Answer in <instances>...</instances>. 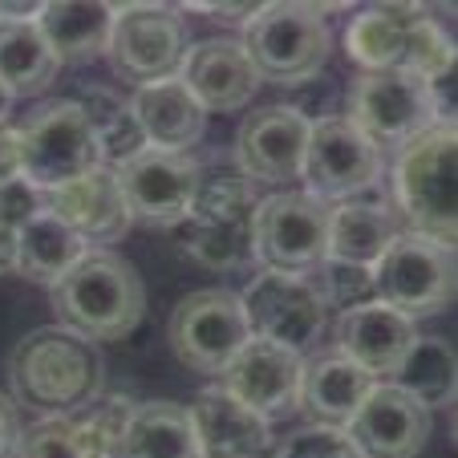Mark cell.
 Returning a JSON list of instances; mask_svg holds the SVG:
<instances>
[{
    "instance_id": "obj_29",
    "label": "cell",
    "mask_w": 458,
    "mask_h": 458,
    "mask_svg": "<svg viewBox=\"0 0 458 458\" xmlns=\"http://www.w3.org/2000/svg\"><path fill=\"white\" fill-rule=\"evenodd\" d=\"M86 251H89V243L78 232H70L57 216L45 211V216H37L33 224L17 232V272L37 280V284L53 288Z\"/></svg>"
},
{
    "instance_id": "obj_11",
    "label": "cell",
    "mask_w": 458,
    "mask_h": 458,
    "mask_svg": "<svg viewBox=\"0 0 458 458\" xmlns=\"http://www.w3.org/2000/svg\"><path fill=\"white\" fill-rule=\"evenodd\" d=\"M114 73L130 86L179 78V65L187 57V25L166 4H126L114 9L110 45H106Z\"/></svg>"
},
{
    "instance_id": "obj_25",
    "label": "cell",
    "mask_w": 458,
    "mask_h": 458,
    "mask_svg": "<svg viewBox=\"0 0 458 458\" xmlns=\"http://www.w3.org/2000/svg\"><path fill=\"white\" fill-rule=\"evenodd\" d=\"M418 21H426V9H418V4H373V9L357 13L345 29L349 61H357L361 73L402 70L406 33Z\"/></svg>"
},
{
    "instance_id": "obj_20",
    "label": "cell",
    "mask_w": 458,
    "mask_h": 458,
    "mask_svg": "<svg viewBox=\"0 0 458 458\" xmlns=\"http://www.w3.org/2000/svg\"><path fill=\"white\" fill-rule=\"evenodd\" d=\"M187 414L199 438V458H264L272 446L268 418H259L219 386L199 389Z\"/></svg>"
},
{
    "instance_id": "obj_10",
    "label": "cell",
    "mask_w": 458,
    "mask_h": 458,
    "mask_svg": "<svg viewBox=\"0 0 458 458\" xmlns=\"http://www.w3.org/2000/svg\"><path fill=\"white\" fill-rule=\"evenodd\" d=\"M329 203L309 191H280L259 199L251 224V251L272 272H312L325 259L329 243Z\"/></svg>"
},
{
    "instance_id": "obj_33",
    "label": "cell",
    "mask_w": 458,
    "mask_h": 458,
    "mask_svg": "<svg viewBox=\"0 0 458 458\" xmlns=\"http://www.w3.org/2000/svg\"><path fill=\"white\" fill-rule=\"evenodd\" d=\"M17 458H94L73 418H41L21 430Z\"/></svg>"
},
{
    "instance_id": "obj_9",
    "label": "cell",
    "mask_w": 458,
    "mask_h": 458,
    "mask_svg": "<svg viewBox=\"0 0 458 458\" xmlns=\"http://www.w3.org/2000/svg\"><path fill=\"white\" fill-rule=\"evenodd\" d=\"M235 296H240V309L251 337L276 341V345L293 349V353H304L320 337L325 317H329V309H325L309 272L301 276V272L264 268Z\"/></svg>"
},
{
    "instance_id": "obj_6",
    "label": "cell",
    "mask_w": 458,
    "mask_h": 458,
    "mask_svg": "<svg viewBox=\"0 0 458 458\" xmlns=\"http://www.w3.org/2000/svg\"><path fill=\"white\" fill-rule=\"evenodd\" d=\"M21 142V179H29L37 191H57L65 182H78L81 174L98 171V139L89 126L86 110L78 98H61L49 102L17 130Z\"/></svg>"
},
{
    "instance_id": "obj_27",
    "label": "cell",
    "mask_w": 458,
    "mask_h": 458,
    "mask_svg": "<svg viewBox=\"0 0 458 458\" xmlns=\"http://www.w3.org/2000/svg\"><path fill=\"white\" fill-rule=\"evenodd\" d=\"M118 458H199V438L187 406L179 402H142L122 430Z\"/></svg>"
},
{
    "instance_id": "obj_41",
    "label": "cell",
    "mask_w": 458,
    "mask_h": 458,
    "mask_svg": "<svg viewBox=\"0 0 458 458\" xmlns=\"http://www.w3.org/2000/svg\"><path fill=\"white\" fill-rule=\"evenodd\" d=\"M9 110H13V94L4 89V81H0V122L9 118Z\"/></svg>"
},
{
    "instance_id": "obj_38",
    "label": "cell",
    "mask_w": 458,
    "mask_h": 458,
    "mask_svg": "<svg viewBox=\"0 0 458 458\" xmlns=\"http://www.w3.org/2000/svg\"><path fill=\"white\" fill-rule=\"evenodd\" d=\"M21 174V142L17 130L9 122H0V182H9Z\"/></svg>"
},
{
    "instance_id": "obj_18",
    "label": "cell",
    "mask_w": 458,
    "mask_h": 458,
    "mask_svg": "<svg viewBox=\"0 0 458 458\" xmlns=\"http://www.w3.org/2000/svg\"><path fill=\"white\" fill-rule=\"evenodd\" d=\"M333 333H337V353L345 357V361H353L357 369H365L373 381L394 377L418 341L414 320L394 312L381 301L337 312Z\"/></svg>"
},
{
    "instance_id": "obj_37",
    "label": "cell",
    "mask_w": 458,
    "mask_h": 458,
    "mask_svg": "<svg viewBox=\"0 0 458 458\" xmlns=\"http://www.w3.org/2000/svg\"><path fill=\"white\" fill-rule=\"evenodd\" d=\"M21 442V418H17V402L9 394H0V458H13Z\"/></svg>"
},
{
    "instance_id": "obj_40",
    "label": "cell",
    "mask_w": 458,
    "mask_h": 458,
    "mask_svg": "<svg viewBox=\"0 0 458 458\" xmlns=\"http://www.w3.org/2000/svg\"><path fill=\"white\" fill-rule=\"evenodd\" d=\"M17 272V235L0 227V276Z\"/></svg>"
},
{
    "instance_id": "obj_5",
    "label": "cell",
    "mask_w": 458,
    "mask_h": 458,
    "mask_svg": "<svg viewBox=\"0 0 458 458\" xmlns=\"http://www.w3.org/2000/svg\"><path fill=\"white\" fill-rule=\"evenodd\" d=\"M243 53L259 81L296 86L325 70L333 49V33L325 9L317 4H259V13L243 29Z\"/></svg>"
},
{
    "instance_id": "obj_17",
    "label": "cell",
    "mask_w": 458,
    "mask_h": 458,
    "mask_svg": "<svg viewBox=\"0 0 458 458\" xmlns=\"http://www.w3.org/2000/svg\"><path fill=\"white\" fill-rule=\"evenodd\" d=\"M304 357L264 337H248L243 349L224 365L219 389H227L235 402L256 410L259 418H280L301 398Z\"/></svg>"
},
{
    "instance_id": "obj_8",
    "label": "cell",
    "mask_w": 458,
    "mask_h": 458,
    "mask_svg": "<svg viewBox=\"0 0 458 458\" xmlns=\"http://www.w3.org/2000/svg\"><path fill=\"white\" fill-rule=\"evenodd\" d=\"M349 122L361 130L373 147H406L414 134L446 122L438 114L430 81L406 70L361 73L349 89Z\"/></svg>"
},
{
    "instance_id": "obj_19",
    "label": "cell",
    "mask_w": 458,
    "mask_h": 458,
    "mask_svg": "<svg viewBox=\"0 0 458 458\" xmlns=\"http://www.w3.org/2000/svg\"><path fill=\"white\" fill-rule=\"evenodd\" d=\"M179 81L195 94V102L208 114L243 110L259 89V73L251 70L248 53L235 37H208L199 45H187Z\"/></svg>"
},
{
    "instance_id": "obj_34",
    "label": "cell",
    "mask_w": 458,
    "mask_h": 458,
    "mask_svg": "<svg viewBox=\"0 0 458 458\" xmlns=\"http://www.w3.org/2000/svg\"><path fill=\"white\" fill-rule=\"evenodd\" d=\"M309 276H312V284H317L325 309H329V304H341V312H345V309H357V304L373 301V268L337 264V259H320Z\"/></svg>"
},
{
    "instance_id": "obj_21",
    "label": "cell",
    "mask_w": 458,
    "mask_h": 458,
    "mask_svg": "<svg viewBox=\"0 0 458 458\" xmlns=\"http://www.w3.org/2000/svg\"><path fill=\"white\" fill-rule=\"evenodd\" d=\"M49 216H57L70 232H78L89 248L122 240L134 224L126 211V199H122L118 174L110 166H98V171L81 174L78 182L49 191Z\"/></svg>"
},
{
    "instance_id": "obj_4",
    "label": "cell",
    "mask_w": 458,
    "mask_h": 458,
    "mask_svg": "<svg viewBox=\"0 0 458 458\" xmlns=\"http://www.w3.org/2000/svg\"><path fill=\"white\" fill-rule=\"evenodd\" d=\"M259 187L243 179L240 171H211L199 179V191L191 199V211L182 219L179 248L203 268H248L256 264L251 251V224L259 208Z\"/></svg>"
},
{
    "instance_id": "obj_32",
    "label": "cell",
    "mask_w": 458,
    "mask_h": 458,
    "mask_svg": "<svg viewBox=\"0 0 458 458\" xmlns=\"http://www.w3.org/2000/svg\"><path fill=\"white\" fill-rule=\"evenodd\" d=\"M130 414H134V402H130V398H122V394L102 398V394H98V398L89 402L81 414H73V422H78V430H81V438H86L89 454H94V458H118L122 430H126Z\"/></svg>"
},
{
    "instance_id": "obj_13",
    "label": "cell",
    "mask_w": 458,
    "mask_h": 458,
    "mask_svg": "<svg viewBox=\"0 0 458 458\" xmlns=\"http://www.w3.org/2000/svg\"><path fill=\"white\" fill-rule=\"evenodd\" d=\"M248 337V320L232 288H199L182 296L166 325L174 357L195 373H224V365L240 353Z\"/></svg>"
},
{
    "instance_id": "obj_14",
    "label": "cell",
    "mask_w": 458,
    "mask_h": 458,
    "mask_svg": "<svg viewBox=\"0 0 458 458\" xmlns=\"http://www.w3.org/2000/svg\"><path fill=\"white\" fill-rule=\"evenodd\" d=\"M114 174H118L130 219L150 224V227H179L191 211L195 191H199L203 166L191 155L147 147L142 155L122 163Z\"/></svg>"
},
{
    "instance_id": "obj_30",
    "label": "cell",
    "mask_w": 458,
    "mask_h": 458,
    "mask_svg": "<svg viewBox=\"0 0 458 458\" xmlns=\"http://www.w3.org/2000/svg\"><path fill=\"white\" fill-rule=\"evenodd\" d=\"M78 106L86 110L89 126H94L98 139V155H102V166L118 171L122 163H130L134 155L147 150V139H142V126L130 110V102L114 89H86L78 98Z\"/></svg>"
},
{
    "instance_id": "obj_26",
    "label": "cell",
    "mask_w": 458,
    "mask_h": 458,
    "mask_svg": "<svg viewBox=\"0 0 458 458\" xmlns=\"http://www.w3.org/2000/svg\"><path fill=\"white\" fill-rule=\"evenodd\" d=\"M37 29L57 61H89L106 53L114 29V4L94 0H49L37 9Z\"/></svg>"
},
{
    "instance_id": "obj_31",
    "label": "cell",
    "mask_w": 458,
    "mask_h": 458,
    "mask_svg": "<svg viewBox=\"0 0 458 458\" xmlns=\"http://www.w3.org/2000/svg\"><path fill=\"white\" fill-rule=\"evenodd\" d=\"M406 394H414L426 410L454 398V349L442 337H418L406 353L402 369L394 373Z\"/></svg>"
},
{
    "instance_id": "obj_15",
    "label": "cell",
    "mask_w": 458,
    "mask_h": 458,
    "mask_svg": "<svg viewBox=\"0 0 458 458\" xmlns=\"http://www.w3.org/2000/svg\"><path fill=\"white\" fill-rule=\"evenodd\" d=\"M345 438L361 458H414L430 438V410L398 381H377L349 418Z\"/></svg>"
},
{
    "instance_id": "obj_23",
    "label": "cell",
    "mask_w": 458,
    "mask_h": 458,
    "mask_svg": "<svg viewBox=\"0 0 458 458\" xmlns=\"http://www.w3.org/2000/svg\"><path fill=\"white\" fill-rule=\"evenodd\" d=\"M130 110L139 118L147 147L174 150V155H187L203 139V126H208V110L195 102V94L179 78L139 86L130 98Z\"/></svg>"
},
{
    "instance_id": "obj_28",
    "label": "cell",
    "mask_w": 458,
    "mask_h": 458,
    "mask_svg": "<svg viewBox=\"0 0 458 458\" xmlns=\"http://www.w3.org/2000/svg\"><path fill=\"white\" fill-rule=\"evenodd\" d=\"M61 61L45 45L41 29L33 21H9L0 17V81L13 98H33L53 86Z\"/></svg>"
},
{
    "instance_id": "obj_39",
    "label": "cell",
    "mask_w": 458,
    "mask_h": 458,
    "mask_svg": "<svg viewBox=\"0 0 458 458\" xmlns=\"http://www.w3.org/2000/svg\"><path fill=\"white\" fill-rule=\"evenodd\" d=\"M199 13H208L211 21H219V25H243L248 29V21L259 13V4H199Z\"/></svg>"
},
{
    "instance_id": "obj_2",
    "label": "cell",
    "mask_w": 458,
    "mask_h": 458,
    "mask_svg": "<svg viewBox=\"0 0 458 458\" xmlns=\"http://www.w3.org/2000/svg\"><path fill=\"white\" fill-rule=\"evenodd\" d=\"M49 301L61 329L98 345V341H118L139 329L147 312V288L126 256L110 248H89L49 288Z\"/></svg>"
},
{
    "instance_id": "obj_35",
    "label": "cell",
    "mask_w": 458,
    "mask_h": 458,
    "mask_svg": "<svg viewBox=\"0 0 458 458\" xmlns=\"http://www.w3.org/2000/svg\"><path fill=\"white\" fill-rule=\"evenodd\" d=\"M49 211V195L45 191H37L29 179H9L0 182V227L4 232L17 235L21 227H29L37 216H45Z\"/></svg>"
},
{
    "instance_id": "obj_22",
    "label": "cell",
    "mask_w": 458,
    "mask_h": 458,
    "mask_svg": "<svg viewBox=\"0 0 458 458\" xmlns=\"http://www.w3.org/2000/svg\"><path fill=\"white\" fill-rule=\"evenodd\" d=\"M377 386L365 369H357L353 361L333 349V353H317L312 361H304L301 373V414L312 426H329V430H345L349 418L357 414V406L365 402V394Z\"/></svg>"
},
{
    "instance_id": "obj_24",
    "label": "cell",
    "mask_w": 458,
    "mask_h": 458,
    "mask_svg": "<svg viewBox=\"0 0 458 458\" xmlns=\"http://www.w3.org/2000/svg\"><path fill=\"white\" fill-rule=\"evenodd\" d=\"M402 235L398 216L386 203L369 199H349L329 211V243H325V259L337 264H357V268H373L386 248Z\"/></svg>"
},
{
    "instance_id": "obj_3",
    "label": "cell",
    "mask_w": 458,
    "mask_h": 458,
    "mask_svg": "<svg viewBox=\"0 0 458 458\" xmlns=\"http://www.w3.org/2000/svg\"><path fill=\"white\" fill-rule=\"evenodd\" d=\"M458 134L454 122H434L398 147L394 163V199L410 232L454 248L458 240Z\"/></svg>"
},
{
    "instance_id": "obj_7",
    "label": "cell",
    "mask_w": 458,
    "mask_h": 458,
    "mask_svg": "<svg viewBox=\"0 0 458 458\" xmlns=\"http://www.w3.org/2000/svg\"><path fill=\"white\" fill-rule=\"evenodd\" d=\"M454 296V248L402 232L373 264V301L418 320L442 312Z\"/></svg>"
},
{
    "instance_id": "obj_36",
    "label": "cell",
    "mask_w": 458,
    "mask_h": 458,
    "mask_svg": "<svg viewBox=\"0 0 458 458\" xmlns=\"http://www.w3.org/2000/svg\"><path fill=\"white\" fill-rule=\"evenodd\" d=\"M276 458H361V454H357L353 442L345 438V430L309 426V430L293 434V438L276 450Z\"/></svg>"
},
{
    "instance_id": "obj_1",
    "label": "cell",
    "mask_w": 458,
    "mask_h": 458,
    "mask_svg": "<svg viewBox=\"0 0 458 458\" xmlns=\"http://www.w3.org/2000/svg\"><path fill=\"white\" fill-rule=\"evenodd\" d=\"M106 361L94 341L45 325L17 341L9 353L13 402L37 410L41 418H73L102 394Z\"/></svg>"
},
{
    "instance_id": "obj_12",
    "label": "cell",
    "mask_w": 458,
    "mask_h": 458,
    "mask_svg": "<svg viewBox=\"0 0 458 458\" xmlns=\"http://www.w3.org/2000/svg\"><path fill=\"white\" fill-rule=\"evenodd\" d=\"M301 179L312 199L349 203L381 182V150L349 118H317L309 126Z\"/></svg>"
},
{
    "instance_id": "obj_16",
    "label": "cell",
    "mask_w": 458,
    "mask_h": 458,
    "mask_svg": "<svg viewBox=\"0 0 458 458\" xmlns=\"http://www.w3.org/2000/svg\"><path fill=\"white\" fill-rule=\"evenodd\" d=\"M309 126L312 118L301 114L296 106H264L243 118L240 134H235V163L240 174L259 182H293L301 179L304 147H309Z\"/></svg>"
}]
</instances>
